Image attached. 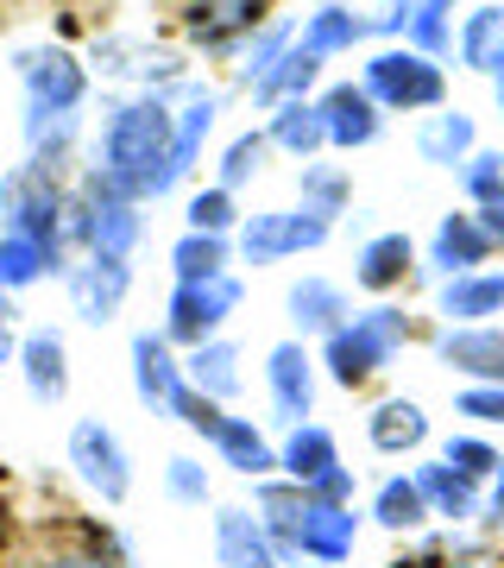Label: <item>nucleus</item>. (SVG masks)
Here are the masks:
<instances>
[{
	"label": "nucleus",
	"instance_id": "41",
	"mask_svg": "<svg viewBox=\"0 0 504 568\" xmlns=\"http://www.w3.org/2000/svg\"><path fill=\"white\" fill-rule=\"evenodd\" d=\"M454 7H461V0H416V13L403 26V44H416L423 58L442 63V51L454 44Z\"/></svg>",
	"mask_w": 504,
	"mask_h": 568
},
{
	"label": "nucleus",
	"instance_id": "47",
	"mask_svg": "<svg viewBox=\"0 0 504 568\" xmlns=\"http://www.w3.org/2000/svg\"><path fill=\"white\" fill-rule=\"evenodd\" d=\"M454 417H473V424L504 429V386H461V398H454Z\"/></svg>",
	"mask_w": 504,
	"mask_h": 568
},
{
	"label": "nucleus",
	"instance_id": "5",
	"mask_svg": "<svg viewBox=\"0 0 504 568\" xmlns=\"http://www.w3.org/2000/svg\"><path fill=\"white\" fill-rule=\"evenodd\" d=\"M360 89L384 114H435L448 108V70L423 58L416 44H384L360 63Z\"/></svg>",
	"mask_w": 504,
	"mask_h": 568
},
{
	"label": "nucleus",
	"instance_id": "23",
	"mask_svg": "<svg viewBox=\"0 0 504 568\" xmlns=\"http://www.w3.org/2000/svg\"><path fill=\"white\" fill-rule=\"evenodd\" d=\"M208 448H215V462H222L227 474H240V480H271V474H278V443H271L253 417H222L215 436H208Z\"/></svg>",
	"mask_w": 504,
	"mask_h": 568
},
{
	"label": "nucleus",
	"instance_id": "27",
	"mask_svg": "<svg viewBox=\"0 0 504 568\" xmlns=\"http://www.w3.org/2000/svg\"><path fill=\"white\" fill-rule=\"evenodd\" d=\"M328 467H341V443H335V429L328 424H290L278 443V474L290 480V487H316Z\"/></svg>",
	"mask_w": 504,
	"mask_h": 568
},
{
	"label": "nucleus",
	"instance_id": "8",
	"mask_svg": "<svg viewBox=\"0 0 504 568\" xmlns=\"http://www.w3.org/2000/svg\"><path fill=\"white\" fill-rule=\"evenodd\" d=\"M63 462L76 467V480L95 493L101 506H126V493H133V455H126L114 424L76 417L70 424V443H63Z\"/></svg>",
	"mask_w": 504,
	"mask_h": 568
},
{
	"label": "nucleus",
	"instance_id": "53",
	"mask_svg": "<svg viewBox=\"0 0 504 568\" xmlns=\"http://www.w3.org/2000/svg\"><path fill=\"white\" fill-rule=\"evenodd\" d=\"M492 102H498V121H504V70L492 77Z\"/></svg>",
	"mask_w": 504,
	"mask_h": 568
},
{
	"label": "nucleus",
	"instance_id": "33",
	"mask_svg": "<svg viewBox=\"0 0 504 568\" xmlns=\"http://www.w3.org/2000/svg\"><path fill=\"white\" fill-rule=\"evenodd\" d=\"M366 443L379 455H416L429 443V410L416 398H379L366 417Z\"/></svg>",
	"mask_w": 504,
	"mask_h": 568
},
{
	"label": "nucleus",
	"instance_id": "13",
	"mask_svg": "<svg viewBox=\"0 0 504 568\" xmlns=\"http://www.w3.org/2000/svg\"><path fill=\"white\" fill-rule=\"evenodd\" d=\"M63 291H70V310H76L89 328H107L133 297V260H101V253H82L63 272Z\"/></svg>",
	"mask_w": 504,
	"mask_h": 568
},
{
	"label": "nucleus",
	"instance_id": "21",
	"mask_svg": "<svg viewBox=\"0 0 504 568\" xmlns=\"http://www.w3.org/2000/svg\"><path fill=\"white\" fill-rule=\"evenodd\" d=\"M284 316H290V328H297V342H322V335H335V328L353 316V297H347L335 278H322V272H302L290 291H284Z\"/></svg>",
	"mask_w": 504,
	"mask_h": 568
},
{
	"label": "nucleus",
	"instance_id": "16",
	"mask_svg": "<svg viewBox=\"0 0 504 568\" xmlns=\"http://www.w3.org/2000/svg\"><path fill=\"white\" fill-rule=\"evenodd\" d=\"M271 26V0H183V32L202 51H240Z\"/></svg>",
	"mask_w": 504,
	"mask_h": 568
},
{
	"label": "nucleus",
	"instance_id": "42",
	"mask_svg": "<svg viewBox=\"0 0 504 568\" xmlns=\"http://www.w3.org/2000/svg\"><path fill=\"white\" fill-rule=\"evenodd\" d=\"M290 44H297V32H290V20H271L265 32H253V39L240 44V70H234V77H240L246 89H259V82L271 77V63H278L284 51H290Z\"/></svg>",
	"mask_w": 504,
	"mask_h": 568
},
{
	"label": "nucleus",
	"instance_id": "45",
	"mask_svg": "<svg viewBox=\"0 0 504 568\" xmlns=\"http://www.w3.org/2000/svg\"><path fill=\"white\" fill-rule=\"evenodd\" d=\"M442 462L454 467V474H466V480H492L498 474V448L485 443V436H473V429H461V436H448L442 443Z\"/></svg>",
	"mask_w": 504,
	"mask_h": 568
},
{
	"label": "nucleus",
	"instance_id": "15",
	"mask_svg": "<svg viewBox=\"0 0 504 568\" xmlns=\"http://www.w3.org/2000/svg\"><path fill=\"white\" fill-rule=\"evenodd\" d=\"M492 253H498V241L485 234L480 209H448L423 246V272H435L448 284V278H466V272H485Z\"/></svg>",
	"mask_w": 504,
	"mask_h": 568
},
{
	"label": "nucleus",
	"instance_id": "22",
	"mask_svg": "<svg viewBox=\"0 0 504 568\" xmlns=\"http://www.w3.org/2000/svg\"><path fill=\"white\" fill-rule=\"evenodd\" d=\"M215 562L222 568H284V549L259 525L253 506H222L215 511Z\"/></svg>",
	"mask_w": 504,
	"mask_h": 568
},
{
	"label": "nucleus",
	"instance_id": "40",
	"mask_svg": "<svg viewBox=\"0 0 504 568\" xmlns=\"http://www.w3.org/2000/svg\"><path fill=\"white\" fill-rule=\"evenodd\" d=\"M183 222H189V234H222V241H234L246 215H240V203H234V190L208 183V190H196V196L183 203Z\"/></svg>",
	"mask_w": 504,
	"mask_h": 568
},
{
	"label": "nucleus",
	"instance_id": "26",
	"mask_svg": "<svg viewBox=\"0 0 504 568\" xmlns=\"http://www.w3.org/2000/svg\"><path fill=\"white\" fill-rule=\"evenodd\" d=\"M70 272V253L63 246H44V241H25L13 227H0V297H20L44 278H63Z\"/></svg>",
	"mask_w": 504,
	"mask_h": 568
},
{
	"label": "nucleus",
	"instance_id": "24",
	"mask_svg": "<svg viewBox=\"0 0 504 568\" xmlns=\"http://www.w3.org/2000/svg\"><path fill=\"white\" fill-rule=\"evenodd\" d=\"M183 379H189V392L215 398V405L240 398V392H246V354H240V342L215 335V342L189 347V354H183Z\"/></svg>",
	"mask_w": 504,
	"mask_h": 568
},
{
	"label": "nucleus",
	"instance_id": "36",
	"mask_svg": "<svg viewBox=\"0 0 504 568\" xmlns=\"http://www.w3.org/2000/svg\"><path fill=\"white\" fill-rule=\"evenodd\" d=\"M297 196H302V209H309V215L335 222V215H347V203H353V178H347V164L309 159L297 171Z\"/></svg>",
	"mask_w": 504,
	"mask_h": 568
},
{
	"label": "nucleus",
	"instance_id": "18",
	"mask_svg": "<svg viewBox=\"0 0 504 568\" xmlns=\"http://www.w3.org/2000/svg\"><path fill=\"white\" fill-rule=\"evenodd\" d=\"M316 108H322V133L335 152H360V145H372L384 133V108L366 95L360 82H328L316 95Z\"/></svg>",
	"mask_w": 504,
	"mask_h": 568
},
{
	"label": "nucleus",
	"instance_id": "12",
	"mask_svg": "<svg viewBox=\"0 0 504 568\" xmlns=\"http://www.w3.org/2000/svg\"><path fill=\"white\" fill-rule=\"evenodd\" d=\"M316 386H322V366H316V354H309V342H278L265 347V398H271V410H278V424H309L316 417Z\"/></svg>",
	"mask_w": 504,
	"mask_h": 568
},
{
	"label": "nucleus",
	"instance_id": "46",
	"mask_svg": "<svg viewBox=\"0 0 504 568\" xmlns=\"http://www.w3.org/2000/svg\"><path fill=\"white\" fill-rule=\"evenodd\" d=\"M164 493H171L177 506H208L215 480H208V467H202L196 455H171V462H164Z\"/></svg>",
	"mask_w": 504,
	"mask_h": 568
},
{
	"label": "nucleus",
	"instance_id": "38",
	"mask_svg": "<svg viewBox=\"0 0 504 568\" xmlns=\"http://www.w3.org/2000/svg\"><path fill=\"white\" fill-rule=\"evenodd\" d=\"M372 525L379 530H423L429 525V506H423L416 474H391V480H379V493H372Z\"/></svg>",
	"mask_w": 504,
	"mask_h": 568
},
{
	"label": "nucleus",
	"instance_id": "39",
	"mask_svg": "<svg viewBox=\"0 0 504 568\" xmlns=\"http://www.w3.org/2000/svg\"><path fill=\"white\" fill-rule=\"evenodd\" d=\"M316 77H322V58H309L302 44H290L278 63H271V77L253 89L259 95V108H278V102H309V89H316Z\"/></svg>",
	"mask_w": 504,
	"mask_h": 568
},
{
	"label": "nucleus",
	"instance_id": "10",
	"mask_svg": "<svg viewBox=\"0 0 504 568\" xmlns=\"http://www.w3.org/2000/svg\"><path fill=\"white\" fill-rule=\"evenodd\" d=\"M13 77H20L25 102L32 108H63V114H82L89 102V63L63 44H32L13 58Z\"/></svg>",
	"mask_w": 504,
	"mask_h": 568
},
{
	"label": "nucleus",
	"instance_id": "31",
	"mask_svg": "<svg viewBox=\"0 0 504 568\" xmlns=\"http://www.w3.org/2000/svg\"><path fill=\"white\" fill-rule=\"evenodd\" d=\"M20 140H25V159L44 164V171H63L70 152L82 140V114H63V108H32L25 102V121H20Z\"/></svg>",
	"mask_w": 504,
	"mask_h": 568
},
{
	"label": "nucleus",
	"instance_id": "30",
	"mask_svg": "<svg viewBox=\"0 0 504 568\" xmlns=\"http://www.w3.org/2000/svg\"><path fill=\"white\" fill-rule=\"evenodd\" d=\"M473 152H480V126H473V114H461V108H435V114H423V126H416V159L423 164H435V171H461Z\"/></svg>",
	"mask_w": 504,
	"mask_h": 568
},
{
	"label": "nucleus",
	"instance_id": "28",
	"mask_svg": "<svg viewBox=\"0 0 504 568\" xmlns=\"http://www.w3.org/2000/svg\"><path fill=\"white\" fill-rule=\"evenodd\" d=\"M416 474V487H423V506H429V518H448V525H473L485 511V487L480 480H466V474H454V467L435 455V462H423V467H410Z\"/></svg>",
	"mask_w": 504,
	"mask_h": 568
},
{
	"label": "nucleus",
	"instance_id": "11",
	"mask_svg": "<svg viewBox=\"0 0 504 568\" xmlns=\"http://www.w3.org/2000/svg\"><path fill=\"white\" fill-rule=\"evenodd\" d=\"M126 361H133V398H140L152 417H183L189 379H183L177 347L164 342V335H152V328H140V335L126 342Z\"/></svg>",
	"mask_w": 504,
	"mask_h": 568
},
{
	"label": "nucleus",
	"instance_id": "49",
	"mask_svg": "<svg viewBox=\"0 0 504 568\" xmlns=\"http://www.w3.org/2000/svg\"><path fill=\"white\" fill-rule=\"evenodd\" d=\"M410 13H416V0H384V13L372 20V32H403V26H410Z\"/></svg>",
	"mask_w": 504,
	"mask_h": 568
},
{
	"label": "nucleus",
	"instance_id": "44",
	"mask_svg": "<svg viewBox=\"0 0 504 568\" xmlns=\"http://www.w3.org/2000/svg\"><path fill=\"white\" fill-rule=\"evenodd\" d=\"M461 190H466V203L473 209H492L504 203V152H473V159L461 164Z\"/></svg>",
	"mask_w": 504,
	"mask_h": 568
},
{
	"label": "nucleus",
	"instance_id": "2",
	"mask_svg": "<svg viewBox=\"0 0 504 568\" xmlns=\"http://www.w3.org/2000/svg\"><path fill=\"white\" fill-rule=\"evenodd\" d=\"M253 511H259V525L271 530V544L284 556H309V562H322V568H341L360 549V511L322 506V499H309L290 480H259Z\"/></svg>",
	"mask_w": 504,
	"mask_h": 568
},
{
	"label": "nucleus",
	"instance_id": "43",
	"mask_svg": "<svg viewBox=\"0 0 504 568\" xmlns=\"http://www.w3.org/2000/svg\"><path fill=\"white\" fill-rule=\"evenodd\" d=\"M265 159H271V140H265V126H259V133H240V140H227L215 183H222V190H246V183L265 171Z\"/></svg>",
	"mask_w": 504,
	"mask_h": 568
},
{
	"label": "nucleus",
	"instance_id": "51",
	"mask_svg": "<svg viewBox=\"0 0 504 568\" xmlns=\"http://www.w3.org/2000/svg\"><path fill=\"white\" fill-rule=\"evenodd\" d=\"M485 511H492V525H504V455H498V474H492V499H485Z\"/></svg>",
	"mask_w": 504,
	"mask_h": 568
},
{
	"label": "nucleus",
	"instance_id": "6",
	"mask_svg": "<svg viewBox=\"0 0 504 568\" xmlns=\"http://www.w3.org/2000/svg\"><path fill=\"white\" fill-rule=\"evenodd\" d=\"M63 222H70V190H63L58 171H44V164H13L7 178H0V227H13L25 241H44V246H63Z\"/></svg>",
	"mask_w": 504,
	"mask_h": 568
},
{
	"label": "nucleus",
	"instance_id": "48",
	"mask_svg": "<svg viewBox=\"0 0 504 568\" xmlns=\"http://www.w3.org/2000/svg\"><path fill=\"white\" fill-rule=\"evenodd\" d=\"M13 568H121V556L89 549V544H70V549H51V556H39V562H13Z\"/></svg>",
	"mask_w": 504,
	"mask_h": 568
},
{
	"label": "nucleus",
	"instance_id": "50",
	"mask_svg": "<svg viewBox=\"0 0 504 568\" xmlns=\"http://www.w3.org/2000/svg\"><path fill=\"white\" fill-rule=\"evenodd\" d=\"M13 323H20V310H13V297H0V366H13Z\"/></svg>",
	"mask_w": 504,
	"mask_h": 568
},
{
	"label": "nucleus",
	"instance_id": "32",
	"mask_svg": "<svg viewBox=\"0 0 504 568\" xmlns=\"http://www.w3.org/2000/svg\"><path fill=\"white\" fill-rule=\"evenodd\" d=\"M372 39V20L366 13H353V7H341V0H328V7H316L309 20H302V32H297V44L309 51V58H347L353 44H366Z\"/></svg>",
	"mask_w": 504,
	"mask_h": 568
},
{
	"label": "nucleus",
	"instance_id": "3",
	"mask_svg": "<svg viewBox=\"0 0 504 568\" xmlns=\"http://www.w3.org/2000/svg\"><path fill=\"white\" fill-rule=\"evenodd\" d=\"M403 347H410V316L398 304H372V310H353L335 335H322V361L316 366L341 392H360L398 361Z\"/></svg>",
	"mask_w": 504,
	"mask_h": 568
},
{
	"label": "nucleus",
	"instance_id": "34",
	"mask_svg": "<svg viewBox=\"0 0 504 568\" xmlns=\"http://www.w3.org/2000/svg\"><path fill=\"white\" fill-rule=\"evenodd\" d=\"M265 140H271V152H290L297 164L322 159V152H328L322 108H316V102H278L271 114H265Z\"/></svg>",
	"mask_w": 504,
	"mask_h": 568
},
{
	"label": "nucleus",
	"instance_id": "20",
	"mask_svg": "<svg viewBox=\"0 0 504 568\" xmlns=\"http://www.w3.org/2000/svg\"><path fill=\"white\" fill-rule=\"evenodd\" d=\"M183 89H189V108L177 114V140H171V159H164L158 196H171V190L196 171L202 145H208V133H215V121H222V95H215L208 82H183Z\"/></svg>",
	"mask_w": 504,
	"mask_h": 568
},
{
	"label": "nucleus",
	"instance_id": "35",
	"mask_svg": "<svg viewBox=\"0 0 504 568\" xmlns=\"http://www.w3.org/2000/svg\"><path fill=\"white\" fill-rule=\"evenodd\" d=\"M454 51H461L466 70H480V77H498L504 70V0H485L461 20L454 32Z\"/></svg>",
	"mask_w": 504,
	"mask_h": 568
},
{
	"label": "nucleus",
	"instance_id": "17",
	"mask_svg": "<svg viewBox=\"0 0 504 568\" xmlns=\"http://www.w3.org/2000/svg\"><path fill=\"white\" fill-rule=\"evenodd\" d=\"M435 361L461 373L466 386H504V328L498 323H461L435 335Z\"/></svg>",
	"mask_w": 504,
	"mask_h": 568
},
{
	"label": "nucleus",
	"instance_id": "9",
	"mask_svg": "<svg viewBox=\"0 0 504 568\" xmlns=\"http://www.w3.org/2000/svg\"><path fill=\"white\" fill-rule=\"evenodd\" d=\"M335 222L322 215H309V209H259V215H246L240 234H234V253L246 265H284V260H302V253H322Z\"/></svg>",
	"mask_w": 504,
	"mask_h": 568
},
{
	"label": "nucleus",
	"instance_id": "1",
	"mask_svg": "<svg viewBox=\"0 0 504 568\" xmlns=\"http://www.w3.org/2000/svg\"><path fill=\"white\" fill-rule=\"evenodd\" d=\"M171 140H177V108L171 95H126V102L107 108L95 140V171L101 183H114L133 203H158V178L164 159H171Z\"/></svg>",
	"mask_w": 504,
	"mask_h": 568
},
{
	"label": "nucleus",
	"instance_id": "25",
	"mask_svg": "<svg viewBox=\"0 0 504 568\" xmlns=\"http://www.w3.org/2000/svg\"><path fill=\"white\" fill-rule=\"evenodd\" d=\"M410 272H416V241H410L403 227H384V234H372V241L353 253V284L372 291V297H391Z\"/></svg>",
	"mask_w": 504,
	"mask_h": 568
},
{
	"label": "nucleus",
	"instance_id": "52",
	"mask_svg": "<svg viewBox=\"0 0 504 568\" xmlns=\"http://www.w3.org/2000/svg\"><path fill=\"white\" fill-rule=\"evenodd\" d=\"M480 222H485V234L504 246V203H492V209H480Z\"/></svg>",
	"mask_w": 504,
	"mask_h": 568
},
{
	"label": "nucleus",
	"instance_id": "29",
	"mask_svg": "<svg viewBox=\"0 0 504 568\" xmlns=\"http://www.w3.org/2000/svg\"><path fill=\"white\" fill-rule=\"evenodd\" d=\"M435 310H442V323H448V328H461V323H492V316H504V272H498V265H485V272L448 278L442 291H435Z\"/></svg>",
	"mask_w": 504,
	"mask_h": 568
},
{
	"label": "nucleus",
	"instance_id": "19",
	"mask_svg": "<svg viewBox=\"0 0 504 568\" xmlns=\"http://www.w3.org/2000/svg\"><path fill=\"white\" fill-rule=\"evenodd\" d=\"M13 366H20L25 392L39 405H63L70 398V342H63V328H51V323L25 328L20 347H13Z\"/></svg>",
	"mask_w": 504,
	"mask_h": 568
},
{
	"label": "nucleus",
	"instance_id": "4",
	"mask_svg": "<svg viewBox=\"0 0 504 568\" xmlns=\"http://www.w3.org/2000/svg\"><path fill=\"white\" fill-rule=\"evenodd\" d=\"M145 203L121 196L114 183H101L95 171L70 190V222H63V241L76 253H101V260H133V246L145 234Z\"/></svg>",
	"mask_w": 504,
	"mask_h": 568
},
{
	"label": "nucleus",
	"instance_id": "7",
	"mask_svg": "<svg viewBox=\"0 0 504 568\" xmlns=\"http://www.w3.org/2000/svg\"><path fill=\"white\" fill-rule=\"evenodd\" d=\"M246 304V284L234 278V272H222V278H196V284H171V304H164V342L171 347H202L215 342L227 328V316Z\"/></svg>",
	"mask_w": 504,
	"mask_h": 568
},
{
	"label": "nucleus",
	"instance_id": "14",
	"mask_svg": "<svg viewBox=\"0 0 504 568\" xmlns=\"http://www.w3.org/2000/svg\"><path fill=\"white\" fill-rule=\"evenodd\" d=\"M95 63L101 77L114 82H133V95H171L189 82V63L164 44H140V39H101L95 44Z\"/></svg>",
	"mask_w": 504,
	"mask_h": 568
},
{
	"label": "nucleus",
	"instance_id": "37",
	"mask_svg": "<svg viewBox=\"0 0 504 568\" xmlns=\"http://www.w3.org/2000/svg\"><path fill=\"white\" fill-rule=\"evenodd\" d=\"M171 272H177V284L222 278V272H234V241H222V234H189L183 227L177 246H171Z\"/></svg>",
	"mask_w": 504,
	"mask_h": 568
}]
</instances>
